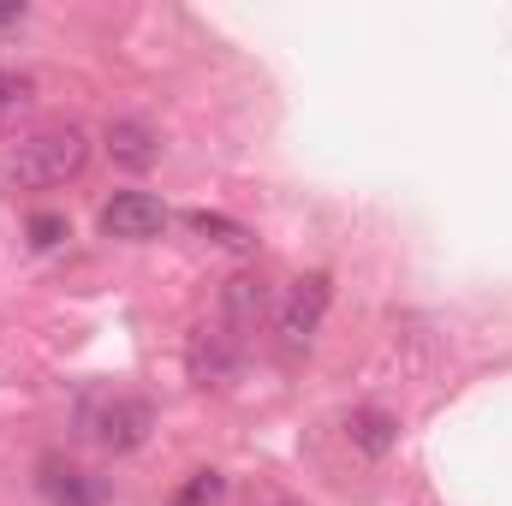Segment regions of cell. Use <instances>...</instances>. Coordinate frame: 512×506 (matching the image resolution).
Here are the masks:
<instances>
[{"mask_svg":"<svg viewBox=\"0 0 512 506\" xmlns=\"http://www.w3.org/2000/svg\"><path fill=\"white\" fill-rule=\"evenodd\" d=\"M24 18V6H0V24H18Z\"/></svg>","mask_w":512,"mask_h":506,"instance_id":"obj_14","label":"cell"},{"mask_svg":"<svg viewBox=\"0 0 512 506\" xmlns=\"http://www.w3.org/2000/svg\"><path fill=\"white\" fill-rule=\"evenodd\" d=\"M66 233H72V227H66L60 215H36V221H30V245H42V251H48V245H60Z\"/></svg>","mask_w":512,"mask_h":506,"instance_id":"obj_13","label":"cell"},{"mask_svg":"<svg viewBox=\"0 0 512 506\" xmlns=\"http://www.w3.org/2000/svg\"><path fill=\"white\" fill-rule=\"evenodd\" d=\"M102 143H108V155H114V167H126V173H143V167H155V155H161V143H155V131L143 126V120H108L102 131Z\"/></svg>","mask_w":512,"mask_h":506,"instance_id":"obj_6","label":"cell"},{"mask_svg":"<svg viewBox=\"0 0 512 506\" xmlns=\"http://www.w3.org/2000/svg\"><path fill=\"white\" fill-rule=\"evenodd\" d=\"M328 304H334V274H322V268L298 274L292 292H286V304H280V340H286V346H310V340L322 334Z\"/></svg>","mask_w":512,"mask_h":506,"instance_id":"obj_3","label":"cell"},{"mask_svg":"<svg viewBox=\"0 0 512 506\" xmlns=\"http://www.w3.org/2000/svg\"><path fill=\"white\" fill-rule=\"evenodd\" d=\"M185 370H191L197 387H227L233 370H239V334H227V328H191Z\"/></svg>","mask_w":512,"mask_h":506,"instance_id":"obj_5","label":"cell"},{"mask_svg":"<svg viewBox=\"0 0 512 506\" xmlns=\"http://www.w3.org/2000/svg\"><path fill=\"white\" fill-rule=\"evenodd\" d=\"M78 429H84L96 447H108V453H131V447H143V435L155 429V411H149V399H137V393H84Z\"/></svg>","mask_w":512,"mask_h":506,"instance_id":"obj_2","label":"cell"},{"mask_svg":"<svg viewBox=\"0 0 512 506\" xmlns=\"http://www.w3.org/2000/svg\"><path fill=\"white\" fill-rule=\"evenodd\" d=\"M221 310H227L233 328H256V322L268 316V280H262V274H233V280L221 286Z\"/></svg>","mask_w":512,"mask_h":506,"instance_id":"obj_8","label":"cell"},{"mask_svg":"<svg viewBox=\"0 0 512 506\" xmlns=\"http://www.w3.org/2000/svg\"><path fill=\"white\" fill-rule=\"evenodd\" d=\"M84 161H90L84 126H42L0 149V185L6 191H54L66 179H78Z\"/></svg>","mask_w":512,"mask_h":506,"instance_id":"obj_1","label":"cell"},{"mask_svg":"<svg viewBox=\"0 0 512 506\" xmlns=\"http://www.w3.org/2000/svg\"><path fill=\"white\" fill-rule=\"evenodd\" d=\"M221 489H227V483H221V471H191V483L173 495V506H215V501H221Z\"/></svg>","mask_w":512,"mask_h":506,"instance_id":"obj_12","label":"cell"},{"mask_svg":"<svg viewBox=\"0 0 512 506\" xmlns=\"http://www.w3.org/2000/svg\"><path fill=\"white\" fill-rule=\"evenodd\" d=\"M185 227H191L197 239L221 245V251H256V233L245 227V221H233V215H215V209H191V215H185Z\"/></svg>","mask_w":512,"mask_h":506,"instance_id":"obj_9","label":"cell"},{"mask_svg":"<svg viewBox=\"0 0 512 506\" xmlns=\"http://www.w3.org/2000/svg\"><path fill=\"white\" fill-rule=\"evenodd\" d=\"M346 441H352L358 453L382 459V453L399 447V417H393V411H376V405H358V411L346 417Z\"/></svg>","mask_w":512,"mask_h":506,"instance_id":"obj_7","label":"cell"},{"mask_svg":"<svg viewBox=\"0 0 512 506\" xmlns=\"http://www.w3.org/2000/svg\"><path fill=\"white\" fill-rule=\"evenodd\" d=\"M42 495L60 506H96V489L84 483V471H72V465H60V459H42Z\"/></svg>","mask_w":512,"mask_h":506,"instance_id":"obj_10","label":"cell"},{"mask_svg":"<svg viewBox=\"0 0 512 506\" xmlns=\"http://www.w3.org/2000/svg\"><path fill=\"white\" fill-rule=\"evenodd\" d=\"M167 221H173L167 203L149 197V191H114V197L102 203V233H108V239H126V245H149V239H161Z\"/></svg>","mask_w":512,"mask_h":506,"instance_id":"obj_4","label":"cell"},{"mask_svg":"<svg viewBox=\"0 0 512 506\" xmlns=\"http://www.w3.org/2000/svg\"><path fill=\"white\" fill-rule=\"evenodd\" d=\"M30 96H36V84H30L24 72L0 66V126H6V120H18V114L30 108Z\"/></svg>","mask_w":512,"mask_h":506,"instance_id":"obj_11","label":"cell"}]
</instances>
